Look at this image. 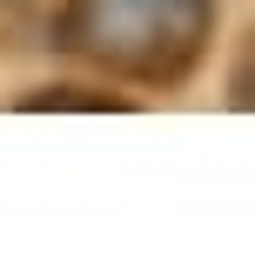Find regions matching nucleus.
<instances>
[{"label":"nucleus","instance_id":"f257e3e1","mask_svg":"<svg viewBox=\"0 0 255 255\" xmlns=\"http://www.w3.org/2000/svg\"><path fill=\"white\" fill-rule=\"evenodd\" d=\"M215 0H67L54 40L121 81H181L208 54Z\"/></svg>","mask_w":255,"mask_h":255}]
</instances>
